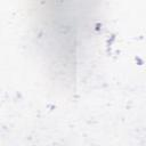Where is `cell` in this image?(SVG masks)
<instances>
[{"instance_id":"1","label":"cell","mask_w":146,"mask_h":146,"mask_svg":"<svg viewBox=\"0 0 146 146\" xmlns=\"http://www.w3.org/2000/svg\"><path fill=\"white\" fill-rule=\"evenodd\" d=\"M90 11L81 9H41L36 35L43 54L59 74L72 75L91 36Z\"/></svg>"}]
</instances>
